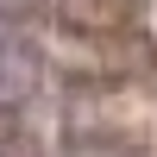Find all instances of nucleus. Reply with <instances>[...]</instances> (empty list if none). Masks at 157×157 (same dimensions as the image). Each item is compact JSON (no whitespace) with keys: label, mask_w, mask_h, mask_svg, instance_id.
Instances as JSON below:
<instances>
[{"label":"nucleus","mask_w":157,"mask_h":157,"mask_svg":"<svg viewBox=\"0 0 157 157\" xmlns=\"http://www.w3.org/2000/svg\"><path fill=\"white\" fill-rule=\"evenodd\" d=\"M25 94H32V50L0 25V107H13Z\"/></svg>","instance_id":"nucleus-1"}]
</instances>
